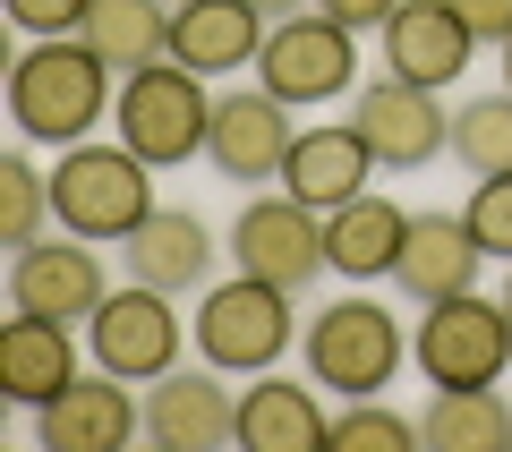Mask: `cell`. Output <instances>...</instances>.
I'll return each instance as SVG.
<instances>
[{"label": "cell", "instance_id": "cell-23", "mask_svg": "<svg viewBox=\"0 0 512 452\" xmlns=\"http://www.w3.org/2000/svg\"><path fill=\"white\" fill-rule=\"evenodd\" d=\"M77 43L111 69H154L171 60V0H86V18H77Z\"/></svg>", "mask_w": 512, "mask_h": 452}, {"label": "cell", "instance_id": "cell-15", "mask_svg": "<svg viewBox=\"0 0 512 452\" xmlns=\"http://www.w3.org/2000/svg\"><path fill=\"white\" fill-rule=\"evenodd\" d=\"M120 248H128V273H137V282L188 299V290L214 282V265L231 256V239H214V231H205V214H188V205H154Z\"/></svg>", "mask_w": 512, "mask_h": 452}, {"label": "cell", "instance_id": "cell-29", "mask_svg": "<svg viewBox=\"0 0 512 452\" xmlns=\"http://www.w3.org/2000/svg\"><path fill=\"white\" fill-rule=\"evenodd\" d=\"M0 9H9V26L26 43L35 35H77V18H86V0H0Z\"/></svg>", "mask_w": 512, "mask_h": 452}, {"label": "cell", "instance_id": "cell-10", "mask_svg": "<svg viewBox=\"0 0 512 452\" xmlns=\"http://www.w3.org/2000/svg\"><path fill=\"white\" fill-rule=\"evenodd\" d=\"M350 128L367 137L376 171H427L436 154H453V103L436 86H410V77H367L350 94Z\"/></svg>", "mask_w": 512, "mask_h": 452}, {"label": "cell", "instance_id": "cell-5", "mask_svg": "<svg viewBox=\"0 0 512 452\" xmlns=\"http://www.w3.org/2000/svg\"><path fill=\"white\" fill-rule=\"evenodd\" d=\"M111 128H120V145H137L154 171H180V163H197V154H205L214 94H205L197 69H180V60H154V69H128V77H120Z\"/></svg>", "mask_w": 512, "mask_h": 452}, {"label": "cell", "instance_id": "cell-26", "mask_svg": "<svg viewBox=\"0 0 512 452\" xmlns=\"http://www.w3.org/2000/svg\"><path fill=\"white\" fill-rule=\"evenodd\" d=\"M52 222V171L35 154H0V248H35Z\"/></svg>", "mask_w": 512, "mask_h": 452}, {"label": "cell", "instance_id": "cell-21", "mask_svg": "<svg viewBox=\"0 0 512 452\" xmlns=\"http://www.w3.org/2000/svg\"><path fill=\"white\" fill-rule=\"evenodd\" d=\"M77 376H86V367H77V342H69L60 316L18 308L9 325H0V393L18 401V410H43V401L69 393Z\"/></svg>", "mask_w": 512, "mask_h": 452}, {"label": "cell", "instance_id": "cell-32", "mask_svg": "<svg viewBox=\"0 0 512 452\" xmlns=\"http://www.w3.org/2000/svg\"><path fill=\"white\" fill-rule=\"evenodd\" d=\"M256 9H265V18L282 26V18H299V9H316V0H256Z\"/></svg>", "mask_w": 512, "mask_h": 452}, {"label": "cell", "instance_id": "cell-12", "mask_svg": "<svg viewBox=\"0 0 512 452\" xmlns=\"http://www.w3.org/2000/svg\"><path fill=\"white\" fill-rule=\"evenodd\" d=\"M291 103L265 86H231L214 94V128H205V171L231 188H265L282 180V154H291Z\"/></svg>", "mask_w": 512, "mask_h": 452}, {"label": "cell", "instance_id": "cell-16", "mask_svg": "<svg viewBox=\"0 0 512 452\" xmlns=\"http://www.w3.org/2000/svg\"><path fill=\"white\" fill-rule=\"evenodd\" d=\"M376 35H384V69L410 77V86H436V94L461 86V77H470V60H478V35L444 9V0H402Z\"/></svg>", "mask_w": 512, "mask_h": 452}, {"label": "cell", "instance_id": "cell-6", "mask_svg": "<svg viewBox=\"0 0 512 452\" xmlns=\"http://www.w3.org/2000/svg\"><path fill=\"white\" fill-rule=\"evenodd\" d=\"M188 342H197V333H188L180 299H171V290H154V282H137V273H128V282H111V299L86 316L94 367H111V376H128V384L171 376Z\"/></svg>", "mask_w": 512, "mask_h": 452}, {"label": "cell", "instance_id": "cell-20", "mask_svg": "<svg viewBox=\"0 0 512 452\" xmlns=\"http://www.w3.org/2000/svg\"><path fill=\"white\" fill-rule=\"evenodd\" d=\"M367 180H376V154H367V137H359L350 120H316V128H299L291 154H282V188H291L299 205H316V214L350 205Z\"/></svg>", "mask_w": 512, "mask_h": 452}, {"label": "cell", "instance_id": "cell-18", "mask_svg": "<svg viewBox=\"0 0 512 452\" xmlns=\"http://www.w3.org/2000/svg\"><path fill=\"white\" fill-rule=\"evenodd\" d=\"M478 265H487V248H478L470 214L427 205V214H410V239H402L393 282H402L410 308H436V299H453V290H478Z\"/></svg>", "mask_w": 512, "mask_h": 452}, {"label": "cell", "instance_id": "cell-4", "mask_svg": "<svg viewBox=\"0 0 512 452\" xmlns=\"http://www.w3.org/2000/svg\"><path fill=\"white\" fill-rule=\"evenodd\" d=\"M299 359H308V376L325 384V393L367 401V393H384V384L402 376L410 333H402V316L384 308V299L350 290V299H333V308H316L308 325H299Z\"/></svg>", "mask_w": 512, "mask_h": 452}, {"label": "cell", "instance_id": "cell-24", "mask_svg": "<svg viewBox=\"0 0 512 452\" xmlns=\"http://www.w3.org/2000/svg\"><path fill=\"white\" fill-rule=\"evenodd\" d=\"M427 452H512V401L495 384H436L419 410Z\"/></svg>", "mask_w": 512, "mask_h": 452}, {"label": "cell", "instance_id": "cell-34", "mask_svg": "<svg viewBox=\"0 0 512 452\" xmlns=\"http://www.w3.org/2000/svg\"><path fill=\"white\" fill-rule=\"evenodd\" d=\"M495 299H504V316H512V273H504V290H495Z\"/></svg>", "mask_w": 512, "mask_h": 452}, {"label": "cell", "instance_id": "cell-14", "mask_svg": "<svg viewBox=\"0 0 512 452\" xmlns=\"http://www.w3.org/2000/svg\"><path fill=\"white\" fill-rule=\"evenodd\" d=\"M128 435H146V393H128V376L94 367L69 393H52L35 410V444L43 452H120Z\"/></svg>", "mask_w": 512, "mask_h": 452}, {"label": "cell", "instance_id": "cell-9", "mask_svg": "<svg viewBox=\"0 0 512 452\" xmlns=\"http://www.w3.org/2000/svg\"><path fill=\"white\" fill-rule=\"evenodd\" d=\"M231 265L256 273V282H282V290H316V282L333 273V256H325V214L299 205L291 188L248 197V205L231 214Z\"/></svg>", "mask_w": 512, "mask_h": 452}, {"label": "cell", "instance_id": "cell-2", "mask_svg": "<svg viewBox=\"0 0 512 452\" xmlns=\"http://www.w3.org/2000/svg\"><path fill=\"white\" fill-rule=\"evenodd\" d=\"M154 163L137 154V145H120V137H86V145H69L52 163V214H60V231H77V239H94V248H120L137 222L154 214Z\"/></svg>", "mask_w": 512, "mask_h": 452}, {"label": "cell", "instance_id": "cell-3", "mask_svg": "<svg viewBox=\"0 0 512 452\" xmlns=\"http://www.w3.org/2000/svg\"><path fill=\"white\" fill-rule=\"evenodd\" d=\"M188 333H197L205 367H222V376H265V367H282V350L299 342V290L256 282V273L205 282Z\"/></svg>", "mask_w": 512, "mask_h": 452}, {"label": "cell", "instance_id": "cell-27", "mask_svg": "<svg viewBox=\"0 0 512 452\" xmlns=\"http://www.w3.org/2000/svg\"><path fill=\"white\" fill-rule=\"evenodd\" d=\"M419 444H427L419 418H410V410H384V393L333 410V452H419Z\"/></svg>", "mask_w": 512, "mask_h": 452}, {"label": "cell", "instance_id": "cell-30", "mask_svg": "<svg viewBox=\"0 0 512 452\" xmlns=\"http://www.w3.org/2000/svg\"><path fill=\"white\" fill-rule=\"evenodd\" d=\"M478 43H512V0H444Z\"/></svg>", "mask_w": 512, "mask_h": 452}, {"label": "cell", "instance_id": "cell-19", "mask_svg": "<svg viewBox=\"0 0 512 452\" xmlns=\"http://www.w3.org/2000/svg\"><path fill=\"white\" fill-rule=\"evenodd\" d=\"M239 444L248 452H325L333 444V410L316 401V376L291 384L282 367L239 384Z\"/></svg>", "mask_w": 512, "mask_h": 452}, {"label": "cell", "instance_id": "cell-8", "mask_svg": "<svg viewBox=\"0 0 512 452\" xmlns=\"http://www.w3.org/2000/svg\"><path fill=\"white\" fill-rule=\"evenodd\" d=\"M256 86L282 94L291 111L342 103V94H359V35H350L342 18H325V9H299V18H282L274 35H265Z\"/></svg>", "mask_w": 512, "mask_h": 452}, {"label": "cell", "instance_id": "cell-28", "mask_svg": "<svg viewBox=\"0 0 512 452\" xmlns=\"http://www.w3.org/2000/svg\"><path fill=\"white\" fill-rule=\"evenodd\" d=\"M470 231H478V248L495 256V265H512V171H495V180H470Z\"/></svg>", "mask_w": 512, "mask_h": 452}, {"label": "cell", "instance_id": "cell-25", "mask_svg": "<svg viewBox=\"0 0 512 452\" xmlns=\"http://www.w3.org/2000/svg\"><path fill=\"white\" fill-rule=\"evenodd\" d=\"M453 163L470 171V180H495V171H512V86L453 103Z\"/></svg>", "mask_w": 512, "mask_h": 452}, {"label": "cell", "instance_id": "cell-22", "mask_svg": "<svg viewBox=\"0 0 512 452\" xmlns=\"http://www.w3.org/2000/svg\"><path fill=\"white\" fill-rule=\"evenodd\" d=\"M402 239H410V214L384 197V188H359L350 205L325 214V256H333V273H350V282H393Z\"/></svg>", "mask_w": 512, "mask_h": 452}, {"label": "cell", "instance_id": "cell-17", "mask_svg": "<svg viewBox=\"0 0 512 452\" xmlns=\"http://www.w3.org/2000/svg\"><path fill=\"white\" fill-rule=\"evenodd\" d=\"M274 18L256 0H171V60L197 77H231V69H256Z\"/></svg>", "mask_w": 512, "mask_h": 452}, {"label": "cell", "instance_id": "cell-1", "mask_svg": "<svg viewBox=\"0 0 512 452\" xmlns=\"http://www.w3.org/2000/svg\"><path fill=\"white\" fill-rule=\"evenodd\" d=\"M111 103H120V69L94 60L77 35H35L9 60V120H18L26 145L69 154L111 120Z\"/></svg>", "mask_w": 512, "mask_h": 452}, {"label": "cell", "instance_id": "cell-31", "mask_svg": "<svg viewBox=\"0 0 512 452\" xmlns=\"http://www.w3.org/2000/svg\"><path fill=\"white\" fill-rule=\"evenodd\" d=\"M316 9H325V18H342L350 35H376V26L393 18V9H402V0H316Z\"/></svg>", "mask_w": 512, "mask_h": 452}, {"label": "cell", "instance_id": "cell-13", "mask_svg": "<svg viewBox=\"0 0 512 452\" xmlns=\"http://www.w3.org/2000/svg\"><path fill=\"white\" fill-rule=\"evenodd\" d=\"M146 444L163 452H214V444H239V393L222 367H171V376L146 384Z\"/></svg>", "mask_w": 512, "mask_h": 452}, {"label": "cell", "instance_id": "cell-7", "mask_svg": "<svg viewBox=\"0 0 512 452\" xmlns=\"http://www.w3.org/2000/svg\"><path fill=\"white\" fill-rule=\"evenodd\" d=\"M410 367H419L427 384H504V367H512L504 299L453 290V299L419 308V325H410Z\"/></svg>", "mask_w": 512, "mask_h": 452}, {"label": "cell", "instance_id": "cell-11", "mask_svg": "<svg viewBox=\"0 0 512 452\" xmlns=\"http://www.w3.org/2000/svg\"><path fill=\"white\" fill-rule=\"evenodd\" d=\"M103 299H111V273H103V248H94V239L43 231L35 248H9V308H35V316H60V325H86Z\"/></svg>", "mask_w": 512, "mask_h": 452}, {"label": "cell", "instance_id": "cell-33", "mask_svg": "<svg viewBox=\"0 0 512 452\" xmlns=\"http://www.w3.org/2000/svg\"><path fill=\"white\" fill-rule=\"evenodd\" d=\"M495 52H504V86H512V43H495Z\"/></svg>", "mask_w": 512, "mask_h": 452}]
</instances>
